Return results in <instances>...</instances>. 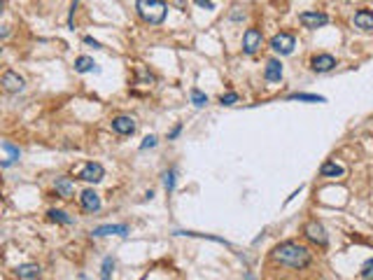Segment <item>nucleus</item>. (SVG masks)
<instances>
[{"mask_svg":"<svg viewBox=\"0 0 373 280\" xmlns=\"http://www.w3.org/2000/svg\"><path fill=\"white\" fill-rule=\"evenodd\" d=\"M273 259L278 264L282 266H290V269H305V266H310L312 257H310V250L303 248V245H298L294 241H285L280 245H275L273 248Z\"/></svg>","mask_w":373,"mask_h":280,"instance_id":"1","label":"nucleus"},{"mask_svg":"<svg viewBox=\"0 0 373 280\" xmlns=\"http://www.w3.org/2000/svg\"><path fill=\"white\" fill-rule=\"evenodd\" d=\"M136 9L138 14L143 16L147 23H152V26L163 23V19L168 14V5L163 0H136Z\"/></svg>","mask_w":373,"mask_h":280,"instance_id":"2","label":"nucleus"},{"mask_svg":"<svg viewBox=\"0 0 373 280\" xmlns=\"http://www.w3.org/2000/svg\"><path fill=\"white\" fill-rule=\"evenodd\" d=\"M294 47H297V40H294V35H290V33H278V35H273V40H271V49L278 52L280 56L292 54Z\"/></svg>","mask_w":373,"mask_h":280,"instance_id":"3","label":"nucleus"},{"mask_svg":"<svg viewBox=\"0 0 373 280\" xmlns=\"http://www.w3.org/2000/svg\"><path fill=\"white\" fill-rule=\"evenodd\" d=\"M298 21H301V26H305V28H322V26L329 23V16L324 14V12H301V14H298Z\"/></svg>","mask_w":373,"mask_h":280,"instance_id":"4","label":"nucleus"},{"mask_svg":"<svg viewBox=\"0 0 373 280\" xmlns=\"http://www.w3.org/2000/svg\"><path fill=\"white\" fill-rule=\"evenodd\" d=\"M105 178V171H103V166L100 164H96V161H89V164H84V168L79 171V180L84 182H100Z\"/></svg>","mask_w":373,"mask_h":280,"instance_id":"5","label":"nucleus"},{"mask_svg":"<svg viewBox=\"0 0 373 280\" xmlns=\"http://www.w3.org/2000/svg\"><path fill=\"white\" fill-rule=\"evenodd\" d=\"M261 42H264V38H261V30L257 28H247L243 35V49L245 54H257L259 52Z\"/></svg>","mask_w":373,"mask_h":280,"instance_id":"6","label":"nucleus"},{"mask_svg":"<svg viewBox=\"0 0 373 280\" xmlns=\"http://www.w3.org/2000/svg\"><path fill=\"white\" fill-rule=\"evenodd\" d=\"M136 119L129 117V114H119V117H114L112 119V129L119 133V136H133L136 133Z\"/></svg>","mask_w":373,"mask_h":280,"instance_id":"7","label":"nucleus"},{"mask_svg":"<svg viewBox=\"0 0 373 280\" xmlns=\"http://www.w3.org/2000/svg\"><path fill=\"white\" fill-rule=\"evenodd\" d=\"M310 68L315 73H329V70L336 68V59L331 54H317V56L310 59Z\"/></svg>","mask_w":373,"mask_h":280,"instance_id":"8","label":"nucleus"},{"mask_svg":"<svg viewBox=\"0 0 373 280\" xmlns=\"http://www.w3.org/2000/svg\"><path fill=\"white\" fill-rule=\"evenodd\" d=\"M2 89L7 93H19L23 89V77H19L14 70H5L2 73Z\"/></svg>","mask_w":373,"mask_h":280,"instance_id":"9","label":"nucleus"},{"mask_svg":"<svg viewBox=\"0 0 373 280\" xmlns=\"http://www.w3.org/2000/svg\"><path fill=\"white\" fill-rule=\"evenodd\" d=\"M305 236L312 243H317V245H327V231H324V227L320 222H308L305 224Z\"/></svg>","mask_w":373,"mask_h":280,"instance_id":"10","label":"nucleus"},{"mask_svg":"<svg viewBox=\"0 0 373 280\" xmlns=\"http://www.w3.org/2000/svg\"><path fill=\"white\" fill-rule=\"evenodd\" d=\"M79 198H82V208H84V210H89V212H98L100 210V196L93 189H84Z\"/></svg>","mask_w":373,"mask_h":280,"instance_id":"11","label":"nucleus"},{"mask_svg":"<svg viewBox=\"0 0 373 280\" xmlns=\"http://www.w3.org/2000/svg\"><path fill=\"white\" fill-rule=\"evenodd\" d=\"M54 189H56V194H59L61 198H70L73 194H75V182L70 180V178H56Z\"/></svg>","mask_w":373,"mask_h":280,"instance_id":"12","label":"nucleus"},{"mask_svg":"<svg viewBox=\"0 0 373 280\" xmlns=\"http://www.w3.org/2000/svg\"><path fill=\"white\" fill-rule=\"evenodd\" d=\"M264 77L266 82H280L282 80V63L278 59H271L266 63V70H264Z\"/></svg>","mask_w":373,"mask_h":280,"instance_id":"13","label":"nucleus"},{"mask_svg":"<svg viewBox=\"0 0 373 280\" xmlns=\"http://www.w3.org/2000/svg\"><path fill=\"white\" fill-rule=\"evenodd\" d=\"M91 234L93 236H112V234L126 236L129 234V227H126V224H105V227H96Z\"/></svg>","mask_w":373,"mask_h":280,"instance_id":"14","label":"nucleus"},{"mask_svg":"<svg viewBox=\"0 0 373 280\" xmlns=\"http://www.w3.org/2000/svg\"><path fill=\"white\" fill-rule=\"evenodd\" d=\"M355 26L359 30H373V12L369 9H359L355 14Z\"/></svg>","mask_w":373,"mask_h":280,"instance_id":"15","label":"nucleus"},{"mask_svg":"<svg viewBox=\"0 0 373 280\" xmlns=\"http://www.w3.org/2000/svg\"><path fill=\"white\" fill-rule=\"evenodd\" d=\"M320 175L322 178H341L343 166H338L336 161H324V164L320 166Z\"/></svg>","mask_w":373,"mask_h":280,"instance_id":"16","label":"nucleus"},{"mask_svg":"<svg viewBox=\"0 0 373 280\" xmlns=\"http://www.w3.org/2000/svg\"><path fill=\"white\" fill-rule=\"evenodd\" d=\"M16 276L23 280H33L40 276V266L38 264H21L19 269H16Z\"/></svg>","mask_w":373,"mask_h":280,"instance_id":"17","label":"nucleus"},{"mask_svg":"<svg viewBox=\"0 0 373 280\" xmlns=\"http://www.w3.org/2000/svg\"><path fill=\"white\" fill-rule=\"evenodd\" d=\"M75 70L77 73H91V70H98V68H96V63H93L91 56H77Z\"/></svg>","mask_w":373,"mask_h":280,"instance_id":"18","label":"nucleus"},{"mask_svg":"<svg viewBox=\"0 0 373 280\" xmlns=\"http://www.w3.org/2000/svg\"><path fill=\"white\" fill-rule=\"evenodd\" d=\"M2 150L7 152V159L2 161V166L7 168V166H12L14 161H19V157H21V152H19V147H14L12 143H2Z\"/></svg>","mask_w":373,"mask_h":280,"instance_id":"19","label":"nucleus"},{"mask_svg":"<svg viewBox=\"0 0 373 280\" xmlns=\"http://www.w3.org/2000/svg\"><path fill=\"white\" fill-rule=\"evenodd\" d=\"M290 100H305V103H324V96L317 93H290Z\"/></svg>","mask_w":373,"mask_h":280,"instance_id":"20","label":"nucleus"},{"mask_svg":"<svg viewBox=\"0 0 373 280\" xmlns=\"http://www.w3.org/2000/svg\"><path fill=\"white\" fill-rule=\"evenodd\" d=\"M189 98H191V103H194L196 107L208 105V96L203 93V91H198V89H191L189 91Z\"/></svg>","mask_w":373,"mask_h":280,"instance_id":"21","label":"nucleus"},{"mask_svg":"<svg viewBox=\"0 0 373 280\" xmlns=\"http://www.w3.org/2000/svg\"><path fill=\"white\" fill-rule=\"evenodd\" d=\"M49 217L54 222H61V224H73V217H68L63 210H49Z\"/></svg>","mask_w":373,"mask_h":280,"instance_id":"22","label":"nucleus"},{"mask_svg":"<svg viewBox=\"0 0 373 280\" xmlns=\"http://www.w3.org/2000/svg\"><path fill=\"white\" fill-rule=\"evenodd\" d=\"M163 187H166L168 191H173V189H175V171H173V168L163 173Z\"/></svg>","mask_w":373,"mask_h":280,"instance_id":"23","label":"nucleus"},{"mask_svg":"<svg viewBox=\"0 0 373 280\" xmlns=\"http://www.w3.org/2000/svg\"><path fill=\"white\" fill-rule=\"evenodd\" d=\"M112 269H114V262L112 257H107L103 262V280H112Z\"/></svg>","mask_w":373,"mask_h":280,"instance_id":"24","label":"nucleus"},{"mask_svg":"<svg viewBox=\"0 0 373 280\" xmlns=\"http://www.w3.org/2000/svg\"><path fill=\"white\" fill-rule=\"evenodd\" d=\"M220 103L222 105H233V103H238V93L236 91H228V93H224L220 98Z\"/></svg>","mask_w":373,"mask_h":280,"instance_id":"25","label":"nucleus"},{"mask_svg":"<svg viewBox=\"0 0 373 280\" xmlns=\"http://www.w3.org/2000/svg\"><path fill=\"white\" fill-rule=\"evenodd\" d=\"M362 278H364V280H373V259H369V262L362 266Z\"/></svg>","mask_w":373,"mask_h":280,"instance_id":"26","label":"nucleus"},{"mask_svg":"<svg viewBox=\"0 0 373 280\" xmlns=\"http://www.w3.org/2000/svg\"><path fill=\"white\" fill-rule=\"evenodd\" d=\"M156 145V138L154 136H147L145 140H143V145H140V150H149V147H154Z\"/></svg>","mask_w":373,"mask_h":280,"instance_id":"27","label":"nucleus"},{"mask_svg":"<svg viewBox=\"0 0 373 280\" xmlns=\"http://www.w3.org/2000/svg\"><path fill=\"white\" fill-rule=\"evenodd\" d=\"M198 7H206V9H215V2L213 0H196Z\"/></svg>","mask_w":373,"mask_h":280,"instance_id":"28","label":"nucleus"},{"mask_svg":"<svg viewBox=\"0 0 373 280\" xmlns=\"http://www.w3.org/2000/svg\"><path fill=\"white\" fill-rule=\"evenodd\" d=\"M180 131H182V126H175V129L170 131V136H168V138H170V140H173V138H177V133H180Z\"/></svg>","mask_w":373,"mask_h":280,"instance_id":"29","label":"nucleus"},{"mask_svg":"<svg viewBox=\"0 0 373 280\" xmlns=\"http://www.w3.org/2000/svg\"><path fill=\"white\" fill-rule=\"evenodd\" d=\"M84 42H86V45H91V47H100L98 42H96V40L93 38H84Z\"/></svg>","mask_w":373,"mask_h":280,"instance_id":"30","label":"nucleus"}]
</instances>
